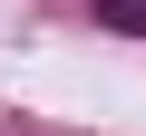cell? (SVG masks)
<instances>
[{"mask_svg":"<svg viewBox=\"0 0 146 136\" xmlns=\"http://www.w3.org/2000/svg\"><path fill=\"white\" fill-rule=\"evenodd\" d=\"M98 20H107V29H127V39H146V0H98Z\"/></svg>","mask_w":146,"mask_h":136,"instance_id":"obj_1","label":"cell"}]
</instances>
